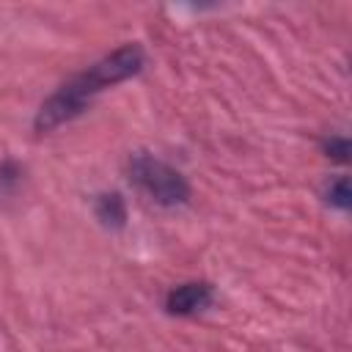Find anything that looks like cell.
Listing matches in <instances>:
<instances>
[{"label": "cell", "instance_id": "obj_1", "mask_svg": "<svg viewBox=\"0 0 352 352\" xmlns=\"http://www.w3.org/2000/svg\"><path fill=\"white\" fill-rule=\"evenodd\" d=\"M140 66H143L140 47L126 44V47L116 50L104 60L94 63L88 72H82L80 77H74L69 85H63L55 96H50L41 104L38 116H36V129H52V126L69 121L72 116H77L85 107V102L94 94H99L102 88H107L113 82H121V80L132 77L135 72H140Z\"/></svg>", "mask_w": 352, "mask_h": 352}, {"label": "cell", "instance_id": "obj_5", "mask_svg": "<svg viewBox=\"0 0 352 352\" xmlns=\"http://www.w3.org/2000/svg\"><path fill=\"white\" fill-rule=\"evenodd\" d=\"M349 198H352V192H349V182H346V176L336 179V182L327 187V201H330V204L346 209V206H349Z\"/></svg>", "mask_w": 352, "mask_h": 352}, {"label": "cell", "instance_id": "obj_6", "mask_svg": "<svg viewBox=\"0 0 352 352\" xmlns=\"http://www.w3.org/2000/svg\"><path fill=\"white\" fill-rule=\"evenodd\" d=\"M327 151H330V157L333 160H346V154H349V140L346 138H333L330 143H327Z\"/></svg>", "mask_w": 352, "mask_h": 352}, {"label": "cell", "instance_id": "obj_4", "mask_svg": "<svg viewBox=\"0 0 352 352\" xmlns=\"http://www.w3.org/2000/svg\"><path fill=\"white\" fill-rule=\"evenodd\" d=\"M96 214L104 220V223H113V226H121L124 223V201H121V195H116V192H110V195H102L99 198V204H96Z\"/></svg>", "mask_w": 352, "mask_h": 352}, {"label": "cell", "instance_id": "obj_2", "mask_svg": "<svg viewBox=\"0 0 352 352\" xmlns=\"http://www.w3.org/2000/svg\"><path fill=\"white\" fill-rule=\"evenodd\" d=\"M132 179L138 182V187H143L157 204H182L190 195V187L184 182V176L179 170H173L170 165L148 157V154H135L129 162Z\"/></svg>", "mask_w": 352, "mask_h": 352}, {"label": "cell", "instance_id": "obj_3", "mask_svg": "<svg viewBox=\"0 0 352 352\" xmlns=\"http://www.w3.org/2000/svg\"><path fill=\"white\" fill-rule=\"evenodd\" d=\"M212 302V286L209 283H184L176 286L168 294V311L170 314H192Z\"/></svg>", "mask_w": 352, "mask_h": 352}]
</instances>
